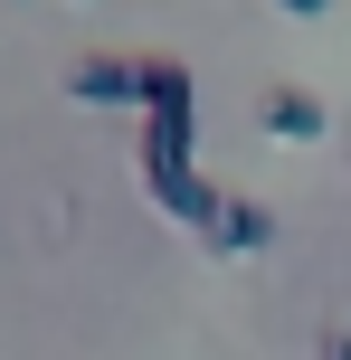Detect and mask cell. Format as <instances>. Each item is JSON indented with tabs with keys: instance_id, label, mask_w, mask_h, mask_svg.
Instances as JSON below:
<instances>
[{
	"instance_id": "1",
	"label": "cell",
	"mask_w": 351,
	"mask_h": 360,
	"mask_svg": "<svg viewBox=\"0 0 351 360\" xmlns=\"http://www.w3.org/2000/svg\"><path fill=\"white\" fill-rule=\"evenodd\" d=\"M133 171H143V190H152V209L162 218H181V228H219V199L228 190H209L200 162H190V133L181 124H143V143H133Z\"/></svg>"
},
{
	"instance_id": "2",
	"label": "cell",
	"mask_w": 351,
	"mask_h": 360,
	"mask_svg": "<svg viewBox=\"0 0 351 360\" xmlns=\"http://www.w3.org/2000/svg\"><path fill=\"white\" fill-rule=\"evenodd\" d=\"M67 95L76 105H143V57H76Z\"/></svg>"
},
{
	"instance_id": "3",
	"label": "cell",
	"mask_w": 351,
	"mask_h": 360,
	"mask_svg": "<svg viewBox=\"0 0 351 360\" xmlns=\"http://www.w3.org/2000/svg\"><path fill=\"white\" fill-rule=\"evenodd\" d=\"M133 114H143V124H181V133H190L200 95H190V67H181V57H143V105H133Z\"/></svg>"
},
{
	"instance_id": "4",
	"label": "cell",
	"mask_w": 351,
	"mask_h": 360,
	"mask_svg": "<svg viewBox=\"0 0 351 360\" xmlns=\"http://www.w3.org/2000/svg\"><path fill=\"white\" fill-rule=\"evenodd\" d=\"M257 124L276 133V143H314V133H323V95H304V86H266Z\"/></svg>"
},
{
	"instance_id": "5",
	"label": "cell",
	"mask_w": 351,
	"mask_h": 360,
	"mask_svg": "<svg viewBox=\"0 0 351 360\" xmlns=\"http://www.w3.org/2000/svg\"><path fill=\"white\" fill-rule=\"evenodd\" d=\"M266 237H276L266 199H219V228H209V247H219V256H257Z\"/></svg>"
},
{
	"instance_id": "6",
	"label": "cell",
	"mask_w": 351,
	"mask_h": 360,
	"mask_svg": "<svg viewBox=\"0 0 351 360\" xmlns=\"http://www.w3.org/2000/svg\"><path fill=\"white\" fill-rule=\"evenodd\" d=\"M314 360H351V332H323V351Z\"/></svg>"
},
{
	"instance_id": "7",
	"label": "cell",
	"mask_w": 351,
	"mask_h": 360,
	"mask_svg": "<svg viewBox=\"0 0 351 360\" xmlns=\"http://www.w3.org/2000/svg\"><path fill=\"white\" fill-rule=\"evenodd\" d=\"M276 10H295V19H323V0H276Z\"/></svg>"
}]
</instances>
